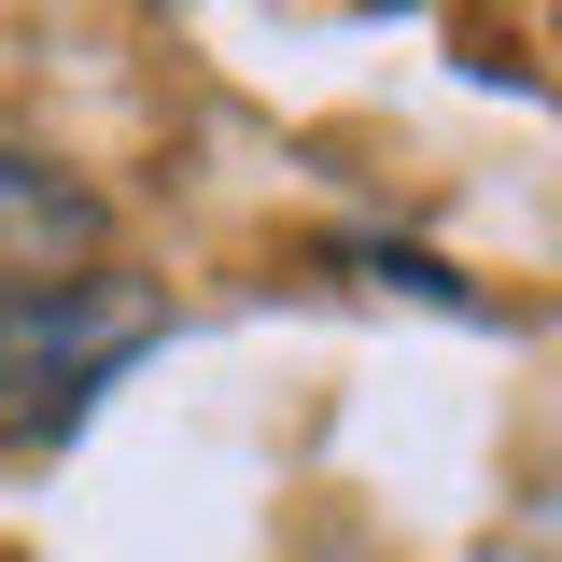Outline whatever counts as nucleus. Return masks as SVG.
Returning <instances> with one entry per match:
<instances>
[{"label": "nucleus", "instance_id": "nucleus-1", "mask_svg": "<svg viewBox=\"0 0 562 562\" xmlns=\"http://www.w3.org/2000/svg\"><path fill=\"white\" fill-rule=\"evenodd\" d=\"M140 338H155V295L113 281V268H70V281L0 295V422H70Z\"/></svg>", "mask_w": 562, "mask_h": 562}, {"label": "nucleus", "instance_id": "nucleus-2", "mask_svg": "<svg viewBox=\"0 0 562 562\" xmlns=\"http://www.w3.org/2000/svg\"><path fill=\"white\" fill-rule=\"evenodd\" d=\"M99 254V198L70 183L43 140L0 127V295H29V281H70Z\"/></svg>", "mask_w": 562, "mask_h": 562}]
</instances>
